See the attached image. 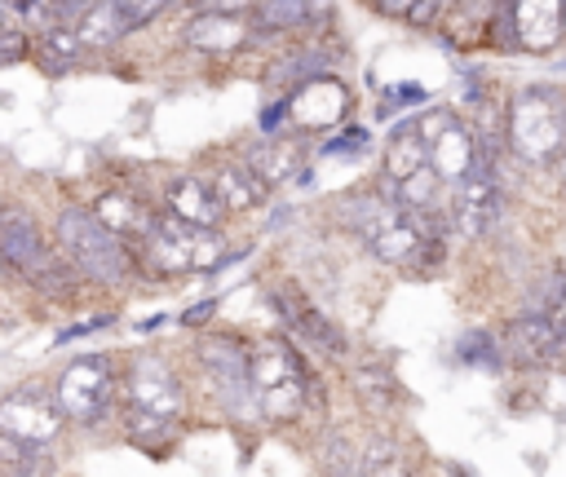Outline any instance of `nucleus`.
<instances>
[{
    "instance_id": "4c0bfd02",
    "label": "nucleus",
    "mask_w": 566,
    "mask_h": 477,
    "mask_svg": "<svg viewBox=\"0 0 566 477\" xmlns=\"http://www.w3.org/2000/svg\"><path fill=\"white\" fill-rule=\"evenodd\" d=\"M208 314H217V296H212V300H199V305L186 314V322H203Z\"/></svg>"
},
{
    "instance_id": "72a5a7b5",
    "label": "nucleus",
    "mask_w": 566,
    "mask_h": 477,
    "mask_svg": "<svg viewBox=\"0 0 566 477\" xmlns=\"http://www.w3.org/2000/svg\"><path fill=\"white\" fill-rule=\"evenodd\" d=\"M433 13H438V0H416L411 13H407V22H411V26H429Z\"/></svg>"
},
{
    "instance_id": "f3484780",
    "label": "nucleus",
    "mask_w": 566,
    "mask_h": 477,
    "mask_svg": "<svg viewBox=\"0 0 566 477\" xmlns=\"http://www.w3.org/2000/svg\"><path fill=\"white\" fill-rule=\"evenodd\" d=\"M566 18H562V0H513V35L522 49L544 53L562 40Z\"/></svg>"
},
{
    "instance_id": "f257e3e1",
    "label": "nucleus",
    "mask_w": 566,
    "mask_h": 477,
    "mask_svg": "<svg viewBox=\"0 0 566 477\" xmlns=\"http://www.w3.org/2000/svg\"><path fill=\"white\" fill-rule=\"evenodd\" d=\"M345 216L354 225V234L389 265H438L442 261V239L424 234L420 221L389 194H363V199H345Z\"/></svg>"
},
{
    "instance_id": "79ce46f5",
    "label": "nucleus",
    "mask_w": 566,
    "mask_h": 477,
    "mask_svg": "<svg viewBox=\"0 0 566 477\" xmlns=\"http://www.w3.org/2000/svg\"><path fill=\"white\" fill-rule=\"evenodd\" d=\"M557 172H562V186H566V150L557 155Z\"/></svg>"
},
{
    "instance_id": "6e6552de",
    "label": "nucleus",
    "mask_w": 566,
    "mask_h": 477,
    "mask_svg": "<svg viewBox=\"0 0 566 477\" xmlns=\"http://www.w3.org/2000/svg\"><path fill=\"white\" fill-rule=\"evenodd\" d=\"M500 203H504V199H500L495 168H491V159L478 150L473 163H469V172H464L460 181H451V203H447L451 225H455L464 239H482V234L495 225Z\"/></svg>"
},
{
    "instance_id": "f8f14e48",
    "label": "nucleus",
    "mask_w": 566,
    "mask_h": 477,
    "mask_svg": "<svg viewBox=\"0 0 566 477\" xmlns=\"http://www.w3.org/2000/svg\"><path fill=\"white\" fill-rule=\"evenodd\" d=\"M500 353L513 358L517 367H548L566 353V336L553 318H539V314H522L504 327L500 336Z\"/></svg>"
},
{
    "instance_id": "58836bf2",
    "label": "nucleus",
    "mask_w": 566,
    "mask_h": 477,
    "mask_svg": "<svg viewBox=\"0 0 566 477\" xmlns=\"http://www.w3.org/2000/svg\"><path fill=\"white\" fill-rule=\"evenodd\" d=\"M195 9H243L248 0H190Z\"/></svg>"
},
{
    "instance_id": "9d476101",
    "label": "nucleus",
    "mask_w": 566,
    "mask_h": 477,
    "mask_svg": "<svg viewBox=\"0 0 566 477\" xmlns=\"http://www.w3.org/2000/svg\"><path fill=\"white\" fill-rule=\"evenodd\" d=\"M270 305H274V314L287 322L292 336H301V340H310V344H318V349H327V353H345V331H340L296 283L270 287Z\"/></svg>"
},
{
    "instance_id": "aec40b11",
    "label": "nucleus",
    "mask_w": 566,
    "mask_h": 477,
    "mask_svg": "<svg viewBox=\"0 0 566 477\" xmlns=\"http://www.w3.org/2000/svg\"><path fill=\"white\" fill-rule=\"evenodd\" d=\"M208 181H212L217 199L226 203V212L256 208V203H265V194H270V186L256 177V168H252L248 159H243V163H217Z\"/></svg>"
},
{
    "instance_id": "4be33fe9",
    "label": "nucleus",
    "mask_w": 566,
    "mask_h": 477,
    "mask_svg": "<svg viewBox=\"0 0 566 477\" xmlns=\"http://www.w3.org/2000/svg\"><path fill=\"white\" fill-rule=\"evenodd\" d=\"M424 163H429V150H424L420 128H416V124H398L394 137H389V146H385V181L398 186V181H407L411 172H420Z\"/></svg>"
},
{
    "instance_id": "b1692460",
    "label": "nucleus",
    "mask_w": 566,
    "mask_h": 477,
    "mask_svg": "<svg viewBox=\"0 0 566 477\" xmlns=\"http://www.w3.org/2000/svg\"><path fill=\"white\" fill-rule=\"evenodd\" d=\"M93 212H97V221H102V225H111V230H115V234H124V239H142V234H146V225H150V216H155V212H150V208H142L133 194H102Z\"/></svg>"
},
{
    "instance_id": "c85d7f7f",
    "label": "nucleus",
    "mask_w": 566,
    "mask_h": 477,
    "mask_svg": "<svg viewBox=\"0 0 566 477\" xmlns=\"http://www.w3.org/2000/svg\"><path fill=\"white\" fill-rule=\"evenodd\" d=\"M358 473H402V451L389 437H371L367 451H358Z\"/></svg>"
},
{
    "instance_id": "393cba45",
    "label": "nucleus",
    "mask_w": 566,
    "mask_h": 477,
    "mask_svg": "<svg viewBox=\"0 0 566 477\" xmlns=\"http://www.w3.org/2000/svg\"><path fill=\"white\" fill-rule=\"evenodd\" d=\"M252 168H256V177L265 181V186H274V181H283V177H292V168H296V146L287 141H256V146H248V155H243Z\"/></svg>"
},
{
    "instance_id": "1a4fd4ad",
    "label": "nucleus",
    "mask_w": 566,
    "mask_h": 477,
    "mask_svg": "<svg viewBox=\"0 0 566 477\" xmlns=\"http://www.w3.org/2000/svg\"><path fill=\"white\" fill-rule=\"evenodd\" d=\"M416 128H420V137H424L429 168L438 172V181H442V186L460 181V177L469 172L473 155H478V137H473L455 115H447V110H429Z\"/></svg>"
},
{
    "instance_id": "5701e85b",
    "label": "nucleus",
    "mask_w": 566,
    "mask_h": 477,
    "mask_svg": "<svg viewBox=\"0 0 566 477\" xmlns=\"http://www.w3.org/2000/svg\"><path fill=\"white\" fill-rule=\"evenodd\" d=\"M124 433L133 446L150 451V455H164V446L177 437V420L159 415V411H146V406H128L124 411Z\"/></svg>"
},
{
    "instance_id": "423d86ee",
    "label": "nucleus",
    "mask_w": 566,
    "mask_h": 477,
    "mask_svg": "<svg viewBox=\"0 0 566 477\" xmlns=\"http://www.w3.org/2000/svg\"><path fill=\"white\" fill-rule=\"evenodd\" d=\"M137 252L142 265L155 274H186V269H208L221 252V239L212 225H190L164 208L150 216L146 234L137 239Z\"/></svg>"
},
{
    "instance_id": "9b49d317",
    "label": "nucleus",
    "mask_w": 566,
    "mask_h": 477,
    "mask_svg": "<svg viewBox=\"0 0 566 477\" xmlns=\"http://www.w3.org/2000/svg\"><path fill=\"white\" fill-rule=\"evenodd\" d=\"M199 362H203V371L212 375L208 384L217 389V398H221L230 411H248V402H252L248 349H243L234 336H208V340L199 344Z\"/></svg>"
},
{
    "instance_id": "ea45409f",
    "label": "nucleus",
    "mask_w": 566,
    "mask_h": 477,
    "mask_svg": "<svg viewBox=\"0 0 566 477\" xmlns=\"http://www.w3.org/2000/svg\"><path fill=\"white\" fill-rule=\"evenodd\" d=\"M53 4H62L66 13H80V9H84V4H93V0H53Z\"/></svg>"
},
{
    "instance_id": "7ed1b4c3",
    "label": "nucleus",
    "mask_w": 566,
    "mask_h": 477,
    "mask_svg": "<svg viewBox=\"0 0 566 477\" xmlns=\"http://www.w3.org/2000/svg\"><path fill=\"white\" fill-rule=\"evenodd\" d=\"M248 384L265 420H296L310 402V367L287 340H256L248 349Z\"/></svg>"
},
{
    "instance_id": "cd10ccee",
    "label": "nucleus",
    "mask_w": 566,
    "mask_h": 477,
    "mask_svg": "<svg viewBox=\"0 0 566 477\" xmlns=\"http://www.w3.org/2000/svg\"><path fill=\"white\" fill-rule=\"evenodd\" d=\"M318 468L323 473H358V451L349 446L345 433H327L318 442Z\"/></svg>"
},
{
    "instance_id": "2eb2a0df",
    "label": "nucleus",
    "mask_w": 566,
    "mask_h": 477,
    "mask_svg": "<svg viewBox=\"0 0 566 477\" xmlns=\"http://www.w3.org/2000/svg\"><path fill=\"white\" fill-rule=\"evenodd\" d=\"M349 110V88L332 75H310L296 84V93L287 97V119L301 128H332L340 115Z\"/></svg>"
},
{
    "instance_id": "6ab92c4d",
    "label": "nucleus",
    "mask_w": 566,
    "mask_h": 477,
    "mask_svg": "<svg viewBox=\"0 0 566 477\" xmlns=\"http://www.w3.org/2000/svg\"><path fill=\"white\" fill-rule=\"evenodd\" d=\"M128 31H137V26H133V18L119 9V0H93V4H84V9H80V22H75V35H80L84 49H111V44H119Z\"/></svg>"
},
{
    "instance_id": "c9c22d12",
    "label": "nucleus",
    "mask_w": 566,
    "mask_h": 477,
    "mask_svg": "<svg viewBox=\"0 0 566 477\" xmlns=\"http://www.w3.org/2000/svg\"><path fill=\"white\" fill-rule=\"evenodd\" d=\"M363 146H367V132H363V128H349L345 137L327 141V150H363Z\"/></svg>"
},
{
    "instance_id": "37998d69",
    "label": "nucleus",
    "mask_w": 566,
    "mask_h": 477,
    "mask_svg": "<svg viewBox=\"0 0 566 477\" xmlns=\"http://www.w3.org/2000/svg\"><path fill=\"white\" fill-rule=\"evenodd\" d=\"M562 18H566V0H562Z\"/></svg>"
},
{
    "instance_id": "f03ea898",
    "label": "nucleus",
    "mask_w": 566,
    "mask_h": 477,
    "mask_svg": "<svg viewBox=\"0 0 566 477\" xmlns=\"http://www.w3.org/2000/svg\"><path fill=\"white\" fill-rule=\"evenodd\" d=\"M57 247L66 252V261L88 274L93 283H128L137 274V252L128 247L124 234H115L111 225L97 221V212L88 208H62L57 212Z\"/></svg>"
},
{
    "instance_id": "e433bc0d",
    "label": "nucleus",
    "mask_w": 566,
    "mask_h": 477,
    "mask_svg": "<svg viewBox=\"0 0 566 477\" xmlns=\"http://www.w3.org/2000/svg\"><path fill=\"white\" fill-rule=\"evenodd\" d=\"M371 4H376V9H380V13H389V18H407V13H411V4H416V0H371Z\"/></svg>"
},
{
    "instance_id": "c756f323",
    "label": "nucleus",
    "mask_w": 566,
    "mask_h": 477,
    "mask_svg": "<svg viewBox=\"0 0 566 477\" xmlns=\"http://www.w3.org/2000/svg\"><path fill=\"white\" fill-rule=\"evenodd\" d=\"M354 389H358L371 406H385V402L398 393V389H394V375H389V371H376V367H363V371L354 375Z\"/></svg>"
},
{
    "instance_id": "f704fd0d",
    "label": "nucleus",
    "mask_w": 566,
    "mask_h": 477,
    "mask_svg": "<svg viewBox=\"0 0 566 477\" xmlns=\"http://www.w3.org/2000/svg\"><path fill=\"white\" fill-rule=\"evenodd\" d=\"M420 97H424V93H420V88H416V84H402V88H394V97H389V102H385V106H380V110H385V115H389V110H394V106H407V102H420Z\"/></svg>"
},
{
    "instance_id": "473e14b6",
    "label": "nucleus",
    "mask_w": 566,
    "mask_h": 477,
    "mask_svg": "<svg viewBox=\"0 0 566 477\" xmlns=\"http://www.w3.org/2000/svg\"><path fill=\"white\" fill-rule=\"evenodd\" d=\"M164 4H172V0H119V9L133 18V26H146Z\"/></svg>"
},
{
    "instance_id": "2f4dec72",
    "label": "nucleus",
    "mask_w": 566,
    "mask_h": 477,
    "mask_svg": "<svg viewBox=\"0 0 566 477\" xmlns=\"http://www.w3.org/2000/svg\"><path fill=\"white\" fill-rule=\"evenodd\" d=\"M27 49H31V40H27L18 26H4V22H0V66L27 62Z\"/></svg>"
},
{
    "instance_id": "a211bd4d",
    "label": "nucleus",
    "mask_w": 566,
    "mask_h": 477,
    "mask_svg": "<svg viewBox=\"0 0 566 477\" xmlns=\"http://www.w3.org/2000/svg\"><path fill=\"white\" fill-rule=\"evenodd\" d=\"M168 212L190 221V225H221L226 216V203L217 199L212 181L208 177H172L168 181Z\"/></svg>"
},
{
    "instance_id": "0eeeda50",
    "label": "nucleus",
    "mask_w": 566,
    "mask_h": 477,
    "mask_svg": "<svg viewBox=\"0 0 566 477\" xmlns=\"http://www.w3.org/2000/svg\"><path fill=\"white\" fill-rule=\"evenodd\" d=\"M53 402L62 406L66 420L75 424H97L111 415L115 406V371L102 353H84V358H71L62 367V375L53 380Z\"/></svg>"
},
{
    "instance_id": "39448f33",
    "label": "nucleus",
    "mask_w": 566,
    "mask_h": 477,
    "mask_svg": "<svg viewBox=\"0 0 566 477\" xmlns=\"http://www.w3.org/2000/svg\"><path fill=\"white\" fill-rule=\"evenodd\" d=\"M504 132H509V146L517 159L553 163L566 150V106H562L557 88L526 84L522 93H513Z\"/></svg>"
},
{
    "instance_id": "7c9ffc66",
    "label": "nucleus",
    "mask_w": 566,
    "mask_h": 477,
    "mask_svg": "<svg viewBox=\"0 0 566 477\" xmlns=\"http://www.w3.org/2000/svg\"><path fill=\"white\" fill-rule=\"evenodd\" d=\"M460 358H464V362H486V367H491V362L500 358V344H491L486 331H469V336L460 340Z\"/></svg>"
},
{
    "instance_id": "ddd939ff",
    "label": "nucleus",
    "mask_w": 566,
    "mask_h": 477,
    "mask_svg": "<svg viewBox=\"0 0 566 477\" xmlns=\"http://www.w3.org/2000/svg\"><path fill=\"white\" fill-rule=\"evenodd\" d=\"M62 406L31 393V389H18L9 398H0V433L9 437H22V442H53L62 433Z\"/></svg>"
},
{
    "instance_id": "a19ab883",
    "label": "nucleus",
    "mask_w": 566,
    "mask_h": 477,
    "mask_svg": "<svg viewBox=\"0 0 566 477\" xmlns=\"http://www.w3.org/2000/svg\"><path fill=\"white\" fill-rule=\"evenodd\" d=\"M553 322H557V327H562V336H566V300L557 305V314H553Z\"/></svg>"
},
{
    "instance_id": "bb28decb",
    "label": "nucleus",
    "mask_w": 566,
    "mask_h": 477,
    "mask_svg": "<svg viewBox=\"0 0 566 477\" xmlns=\"http://www.w3.org/2000/svg\"><path fill=\"white\" fill-rule=\"evenodd\" d=\"M80 35H75V26H49V31H40V40H35V53L44 57V66L49 71H66L75 57H80Z\"/></svg>"
},
{
    "instance_id": "a878e982",
    "label": "nucleus",
    "mask_w": 566,
    "mask_h": 477,
    "mask_svg": "<svg viewBox=\"0 0 566 477\" xmlns=\"http://www.w3.org/2000/svg\"><path fill=\"white\" fill-rule=\"evenodd\" d=\"M49 455L40 442H22V437H9L0 433V473H49Z\"/></svg>"
},
{
    "instance_id": "412c9836",
    "label": "nucleus",
    "mask_w": 566,
    "mask_h": 477,
    "mask_svg": "<svg viewBox=\"0 0 566 477\" xmlns=\"http://www.w3.org/2000/svg\"><path fill=\"white\" fill-rule=\"evenodd\" d=\"M318 13H327V0H256L248 22L256 35H279V31L310 26Z\"/></svg>"
},
{
    "instance_id": "20e7f679",
    "label": "nucleus",
    "mask_w": 566,
    "mask_h": 477,
    "mask_svg": "<svg viewBox=\"0 0 566 477\" xmlns=\"http://www.w3.org/2000/svg\"><path fill=\"white\" fill-rule=\"evenodd\" d=\"M0 261L49 296H71L75 292V265L66 261V252L57 256V247L40 234V221L27 208H4L0 212Z\"/></svg>"
},
{
    "instance_id": "4468645a",
    "label": "nucleus",
    "mask_w": 566,
    "mask_h": 477,
    "mask_svg": "<svg viewBox=\"0 0 566 477\" xmlns=\"http://www.w3.org/2000/svg\"><path fill=\"white\" fill-rule=\"evenodd\" d=\"M124 393H128V406H146V411H159L168 420H177L186 406L181 384L164 358H137L124 375Z\"/></svg>"
},
{
    "instance_id": "dca6fc26",
    "label": "nucleus",
    "mask_w": 566,
    "mask_h": 477,
    "mask_svg": "<svg viewBox=\"0 0 566 477\" xmlns=\"http://www.w3.org/2000/svg\"><path fill=\"white\" fill-rule=\"evenodd\" d=\"M248 35H252V22H248L239 9H199V13L186 22V31H181V40H186L190 49L212 53V57L239 53Z\"/></svg>"
},
{
    "instance_id": "c03bdc74",
    "label": "nucleus",
    "mask_w": 566,
    "mask_h": 477,
    "mask_svg": "<svg viewBox=\"0 0 566 477\" xmlns=\"http://www.w3.org/2000/svg\"><path fill=\"white\" fill-rule=\"evenodd\" d=\"M0 22H4V9H0Z\"/></svg>"
}]
</instances>
